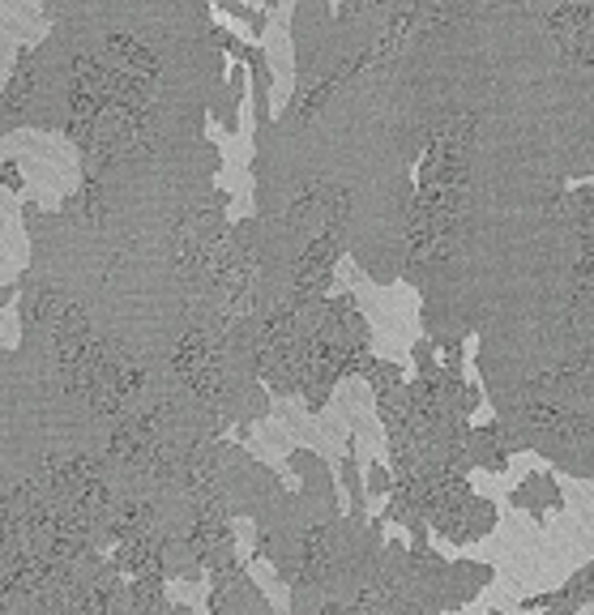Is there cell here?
I'll return each instance as SVG.
<instances>
[{"instance_id":"cell-1","label":"cell","mask_w":594,"mask_h":615,"mask_svg":"<svg viewBox=\"0 0 594 615\" xmlns=\"http://www.w3.org/2000/svg\"><path fill=\"white\" fill-rule=\"evenodd\" d=\"M368 491H372V496H389V491H394V479H389V470H385V466H377V461H372V470H368Z\"/></svg>"},{"instance_id":"cell-2","label":"cell","mask_w":594,"mask_h":615,"mask_svg":"<svg viewBox=\"0 0 594 615\" xmlns=\"http://www.w3.org/2000/svg\"><path fill=\"white\" fill-rule=\"evenodd\" d=\"M227 86H231V103H240L244 90H248V73L236 65V69H231V82H227Z\"/></svg>"},{"instance_id":"cell-3","label":"cell","mask_w":594,"mask_h":615,"mask_svg":"<svg viewBox=\"0 0 594 615\" xmlns=\"http://www.w3.org/2000/svg\"><path fill=\"white\" fill-rule=\"evenodd\" d=\"M214 5H218V9H223V14L240 17V22H248V17H253V9H248V5H244V0H214Z\"/></svg>"},{"instance_id":"cell-4","label":"cell","mask_w":594,"mask_h":615,"mask_svg":"<svg viewBox=\"0 0 594 615\" xmlns=\"http://www.w3.org/2000/svg\"><path fill=\"white\" fill-rule=\"evenodd\" d=\"M0 184H5V188H22V176H17V163H5V167H0Z\"/></svg>"},{"instance_id":"cell-5","label":"cell","mask_w":594,"mask_h":615,"mask_svg":"<svg viewBox=\"0 0 594 615\" xmlns=\"http://www.w3.org/2000/svg\"><path fill=\"white\" fill-rule=\"evenodd\" d=\"M492 615H500V611H492Z\"/></svg>"}]
</instances>
